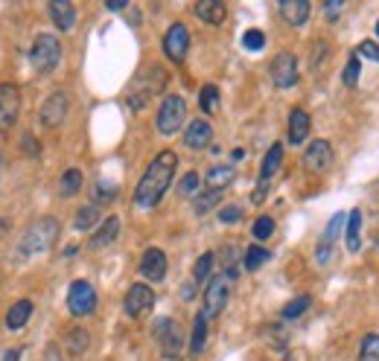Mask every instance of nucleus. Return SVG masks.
<instances>
[{"label": "nucleus", "instance_id": "1", "mask_svg": "<svg viewBox=\"0 0 379 361\" xmlns=\"http://www.w3.org/2000/svg\"><path fill=\"white\" fill-rule=\"evenodd\" d=\"M175 166H178V155L170 152V149L161 155H155V161L149 163V169L143 172L140 184L135 190V204L140 210H152V207L161 204V198L167 195L172 178H175Z\"/></svg>", "mask_w": 379, "mask_h": 361}, {"label": "nucleus", "instance_id": "2", "mask_svg": "<svg viewBox=\"0 0 379 361\" xmlns=\"http://www.w3.org/2000/svg\"><path fill=\"white\" fill-rule=\"evenodd\" d=\"M61 233V225L58 219L53 216H44V219H36L33 225H29L21 236V245H18V257H38V254H47L56 239Z\"/></svg>", "mask_w": 379, "mask_h": 361}, {"label": "nucleus", "instance_id": "3", "mask_svg": "<svg viewBox=\"0 0 379 361\" xmlns=\"http://www.w3.org/2000/svg\"><path fill=\"white\" fill-rule=\"evenodd\" d=\"M164 82H167L164 68H146V70H140V73L132 79L125 99H129V105H132L135 111H140V108L157 94V90L164 87Z\"/></svg>", "mask_w": 379, "mask_h": 361}, {"label": "nucleus", "instance_id": "4", "mask_svg": "<svg viewBox=\"0 0 379 361\" xmlns=\"http://www.w3.org/2000/svg\"><path fill=\"white\" fill-rule=\"evenodd\" d=\"M29 62H33L38 76H50L58 68V62H61V44H58V38L50 36V33L36 36L33 47H29Z\"/></svg>", "mask_w": 379, "mask_h": 361}, {"label": "nucleus", "instance_id": "5", "mask_svg": "<svg viewBox=\"0 0 379 361\" xmlns=\"http://www.w3.org/2000/svg\"><path fill=\"white\" fill-rule=\"evenodd\" d=\"M184 123H187V102H184V97L167 94L164 102H161V108H157V117H155L157 131L172 137V134H178L184 129Z\"/></svg>", "mask_w": 379, "mask_h": 361}, {"label": "nucleus", "instance_id": "6", "mask_svg": "<svg viewBox=\"0 0 379 361\" xmlns=\"http://www.w3.org/2000/svg\"><path fill=\"white\" fill-rule=\"evenodd\" d=\"M231 277L225 274H216L210 277V283L204 286V306H202V315L210 320V318H219L222 315V309L228 306V297H231Z\"/></svg>", "mask_w": 379, "mask_h": 361}, {"label": "nucleus", "instance_id": "7", "mask_svg": "<svg viewBox=\"0 0 379 361\" xmlns=\"http://www.w3.org/2000/svg\"><path fill=\"white\" fill-rule=\"evenodd\" d=\"M68 312L73 318H85L97 312V289L88 280H73L68 289Z\"/></svg>", "mask_w": 379, "mask_h": 361}, {"label": "nucleus", "instance_id": "8", "mask_svg": "<svg viewBox=\"0 0 379 361\" xmlns=\"http://www.w3.org/2000/svg\"><path fill=\"white\" fill-rule=\"evenodd\" d=\"M269 76H271V85L280 87V90L298 85V58H295V53H289V50L277 53L271 58V65H269Z\"/></svg>", "mask_w": 379, "mask_h": 361}, {"label": "nucleus", "instance_id": "9", "mask_svg": "<svg viewBox=\"0 0 379 361\" xmlns=\"http://www.w3.org/2000/svg\"><path fill=\"white\" fill-rule=\"evenodd\" d=\"M21 114V87L12 82H0V134L18 123Z\"/></svg>", "mask_w": 379, "mask_h": 361}, {"label": "nucleus", "instance_id": "10", "mask_svg": "<svg viewBox=\"0 0 379 361\" xmlns=\"http://www.w3.org/2000/svg\"><path fill=\"white\" fill-rule=\"evenodd\" d=\"M155 338L161 341V350H164V355H167V358L181 355L184 335H181L178 320H172V318H157V320H155Z\"/></svg>", "mask_w": 379, "mask_h": 361}, {"label": "nucleus", "instance_id": "11", "mask_svg": "<svg viewBox=\"0 0 379 361\" xmlns=\"http://www.w3.org/2000/svg\"><path fill=\"white\" fill-rule=\"evenodd\" d=\"M164 53H167L170 62H175V65H181L184 58H187V53H190V29L181 21L167 29V36H164Z\"/></svg>", "mask_w": 379, "mask_h": 361}, {"label": "nucleus", "instance_id": "12", "mask_svg": "<svg viewBox=\"0 0 379 361\" xmlns=\"http://www.w3.org/2000/svg\"><path fill=\"white\" fill-rule=\"evenodd\" d=\"M152 306H155V291H152L146 283H135L129 291H125L123 312L129 315V318H140V315H146Z\"/></svg>", "mask_w": 379, "mask_h": 361}, {"label": "nucleus", "instance_id": "13", "mask_svg": "<svg viewBox=\"0 0 379 361\" xmlns=\"http://www.w3.org/2000/svg\"><path fill=\"white\" fill-rule=\"evenodd\" d=\"M303 166L309 172H327L333 166V149L327 140H315L306 146V152H303Z\"/></svg>", "mask_w": 379, "mask_h": 361}, {"label": "nucleus", "instance_id": "14", "mask_svg": "<svg viewBox=\"0 0 379 361\" xmlns=\"http://www.w3.org/2000/svg\"><path fill=\"white\" fill-rule=\"evenodd\" d=\"M65 117H68V94H65V90H53V94L44 99V105H41V123L47 129H53Z\"/></svg>", "mask_w": 379, "mask_h": 361}, {"label": "nucleus", "instance_id": "15", "mask_svg": "<svg viewBox=\"0 0 379 361\" xmlns=\"http://www.w3.org/2000/svg\"><path fill=\"white\" fill-rule=\"evenodd\" d=\"M140 274L149 283H161L167 277V254L161 248H146L140 259Z\"/></svg>", "mask_w": 379, "mask_h": 361}, {"label": "nucleus", "instance_id": "16", "mask_svg": "<svg viewBox=\"0 0 379 361\" xmlns=\"http://www.w3.org/2000/svg\"><path fill=\"white\" fill-rule=\"evenodd\" d=\"M213 143V129L207 119H190L187 123V131H184V146L187 149H207Z\"/></svg>", "mask_w": 379, "mask_h": 361}, {"label": "nucleus", "instance_id": "17", "mask_svg": "<svg viewBox=\"0 0 379 361\" xmlns=\"http://www.w3.org/2000/svg\"><path fill=\"white\" fill-rule=\"evenodd\" d=\"M309 0H280V18L289 26H303L309 21Z\"/></svg>", "mask_w": 379, "mask_h": 361}, {"label": "nucleus", "instance_id": "18", "mask_svg": "<svg viewBox=\"0 0 379 361\" xmlns=\"http://www.w3.org/2000/svg\"><path fill=\"white\" fill-rule=\"evenodd\" d=\"M50 18L53 23L61 29V33H71V29L76 26V9L71 0H53L50 4Z\"/></svg>", "mask_w": 379, "mask_h": 361}, {"label": "nucleus", "instance_id": "19", "mask_svg": "<svg viewBox=\"0 0 379 361\" xmlns=\"http://www.w3.org/2000/svg\"><path fill=\"white\" fill-rule=\"evenodd\" d=\"M117 236H120V219H117V216H108V219L97 227V233L90 236V248H93V251H103V248H108V245L117 242Z\"/></svg>", "mask_w": 379, "mask_h": 361}, {"label": "nucleus", "instance_id": "20", "mask_svg": "<svg viewBox=\"0 0 379 361\" xmlns=\"http://www.w3.org/2000/svg\"><path fill=\"white\" fill-rule=\"evenodd\" d=\"M225 15H228V9H225L222 0H199L196 4V18L210 23V26H219L225 21Z\"/></svg>", "mask_w": 379, "mask_h": 361}, {"label": "nucleus", "instance_id": "21", "mask_svg": "<svg viewBox=\"0 0 379 361\" xmlns=\"http://www.w3.org/2000/svg\"><path fill=\"white\" fill-rule=\"evenodd\" d=\"M33 300H18V303H12L9 306V312H6V329L9 333H18V329H24L26 326V320L33 318Z\"/></svg>", "mask_w": 379, "mask_h": 361}, {"label": "nucleus", "instance_id": "22", "mask_svg": "<svg viewBox=\"0 0 379 361\" xmlns=\"http://www.w3.org/2000/svg\"><path fill=\"white\" fill-rule=\"evenodd\" d=\"M234 178H237V166H231V163H216V166H210L207 175H204L207 190H225Z\"/></svg>", "mask_w": 379, "mask_h": 361}, {"label": "nucleus", "instance_id": "23", "mask_svg": "<svg viewBox=\"0 0 379 361\" xmlns=\"http://www.w3.org/2000/svg\"><path fill=\"white\" fill-rule=\"evenodd\" d=\"M306 137H309V114L303 108H295L289 114V143L301 146Z\"/></svg>", "mask_w": 379, "mask_h": 361}, {"label": "nucleus", "instance_id": "24", "mask_svg": "<svg viewBox=\"0 0 379 361\" xmlns=\"http://www.w3.org/2000/svg\"><path fill=\"white\" fill-rule=\"evenodd\" d=\"M280 163H283V146H280V143H274V146L269 149V152H266V158H263V166H260V180H257V184H269V180L277 175Z\"/></svg>", "mask_w": 379, "mask_h": 361}, {"label": "nucleus", "instance_id": "25", "mask_svg": "<svg viewBox=\"0 0 379 361\" xmlns=\"http://www.w3.org/2000/svg\"><path fill=\"white\" fill-rule=\"evenodd\" d=\"M88 347H90V335H88V329L73 326L71 333H68V338H65V350L71 352V358H82V355L88 352Z\"/></svg>", "mask_w": 379, "mask_h": 361}, {"label": "nucleus", "instance_id": "26", "mask_svg": "<svg viewBox=\"0 0 379 361\" xmlns=\"http://www.w3.org/2000/svg\"><path fill=\"white\" fill-rule=\"evenodd\" d=\"M362 248V210H351L347 213V251Z\"/></svg>", "mask_w": 379, "mask_h": 361}, {"label": "nucleus", "instance_id": "27", "mask_svg": "<svg viewBox=\"0 0 379 361\" xmlns=\"http://www.w3.org/2000/svg\"><path fill=\"white\" fill-rule=\"evenodd\" d=\"M82 184H85V178H82L79 169H65V172H61V178H58V195L71 198V195H76L82 190Z\"/></svg>", "mask_w": 379, "mask_h": 361}, {"label": "nucleus", "instance_id": "28", "mask_svg": "<svg viewBox=\"0 0 379 361\" xmlns=\"http://www.w3.org/2000/svg\"><path fill=\"white\" fill-rule=\"evenodd\" d=\"M207 344V318L199 312L193 320V335H190V355H202Z\"/></svg>", "mask_w": 379, "mask_h": 361}, {"label": "nucleus", "instance_id": "29", "mask_svg": "<svg viewBox=\"0 0 379 361\" xmlns=\"http://www.w3.org/2000/svg\"><path fill=\"white\" fill-rule=\"evenodd\" d=\"M222 195H225V190H204V193H199V195H196V201H193L196 216H207L213 207H219Z\"/></svg>", "mask_w": 379, "mask_h": 361}, {"label": "nucleus", "instance_id": "30", "mask_svg": "<svg viewBox=\"0 0 379 361\" xmlns=\"http://www.w3.org/2000/svg\"><path fill=\"white\" fill-rule=\"evenodd\" d=\"M269 259H271V254H269L263 245H251V248L242 254V268H245V271H257V268H263Z\"/></svg>", "mask_w": 379, "mask_h": 361}, {"label": "nucleus", "instance_id": "31", "mask_svg": "<svg viewBox=\"0 0 379 361\" xmlns=\"http://www.w3.org/2000/svg\"><path fill=\"white\" fill-rule=\"evenodd\" d=\"M103 219V213H100V207L97 204H85L79 213H76V219H73V225H76V230H90L93 225H97Z\"/></svg>", "mask_w": 379, "mask_h": 361}, {"label": "nucleus", "instance_id": "32", "mask_svg": "<svg viewBox=\"0 0 379 361\" xmlns=\"http://www.w3.org/2000/svg\"><path fill=\"white\" fill-rule=\"evenodd\" d=\"M213 262H216V257H213L210 251H207V254H202V257L196 259V265H193V283H210Z\"/></svg>", "mask_w": 379, "mask_h": 361}, {"label": "nucleus", "instance_id": "33", "mask_svg": "<svg viewBox=\"0 0 379 361\" xmlns=\"http://www.w3.org/2000/svg\"><path fill=\"white\" fill-rule=\"evenodd\" d=\"M347 227V213H336L333 219H330V225H327V230H324V239H321V245H336V239L341 236V230Z\"/></svg>", "mask_w": 379, "mask_h": 361}, {"label": "nucleus", "instance_id": "34", "mask_svg": "<svg viewBox=\"0 0 379 361\" xmlns=\"http://www.w3.org/2000/svg\"><path fill=\"white\" fill-rule=\"evenodd\" d=\"M199 187H202L199 172H187V175L178 180V195H181V198H196V195H199Z\"/></svg>", "mask_w": 379, "mask_h": 361}, {"label": "nucleus", "instance_id": "35", "mask_svg": "<svg viewBox=\"0 0 379 361\" xmlns=\"http://www.w3.org/2000/svg\"><path fill=\"white\" fill-rule=\"evenodd\" d=\"M309 306H312V297H309V294H301V297L289 300V303L283 306V318H286V320H292V318H301V315H303Z\"/></svg>", "mask_w": 379, "mask_h": 361}, {"label": "nucleus", "instance_id": "36", "mask_svg": "<svg viewBox=\"0 0 379 361\" xmlns=\"http://www.w3.org/2000/svg\"><path fill=\"white\" fill-rule=\"evenodd\" d=\"M199 105H202L204 114H213L219 108V87L216 85H204L199 90Z\"/></svg>", "mask_w": 379, "mask_h": 361}, {"label": "nucleus", "instance_id": "37", "mask_svg": "<svg viewBox=\"0 0 379 361\" xmlns=\"http://www.w3.org/2000/svg\"><path fill=\"white\" fill-rule=\"evenodd\" d=\"M359 361H379V335H376V333H370V335L362 338Z\"/></svg>", "mask_w": 379, "mask_h": 361}, {"label": "nucleus", "instance_id": "38", "mask_svg": "<svg viewBox=\"0 0 379 361\" xmlns=\"http://www.w3.org/2000/svg\"><path fill=\"white\" fill-rule=\"evenodd\" d=\"M251 236H254L257 242H269V239L274 236V219L271 216H260L254 222V227H251Z\"/></svg>", "mask_w": 379, "mask_h": 361}, {"label": "nucleus", "instance_id": "39", "mask_svg": "<svg viewBox=\"0 0 379 361\" xmlns=\"http://www.w3.org/2000/svg\"><path fill=\"white\" fill-rule=\"evenodd\" d=\"M242 47L251 50V53H260L266 47V33H260V29H248V33L242 36Z\"/></svg>", "mask_w": 379, "mask_h": 361}, {"label": "nucleus", "instance_id": "40", "mask_svg": "<svg viewBox=\"0 0 379 361\" xmlns=\"http://www.w3.org/2000/svg\"><path fill=\"white\" fill-rule=\"evenodd\" d=\"M359 73H362L359 55H353L351 62H347V68H344V85H347V87H356V85H359Z\"/></svg>", "mask_w": 379, "mask_h": 361}, {"label": "nucleus", "instance_id": "41", "mask_svg": "<svg viewBox=\"0 0 379 361\" xmlns=\"http://www.w3.org/2000/svg\"><path fill=\"white\" fill-rule=\"evenodd\" d=\"M239 219H242V207L239 204H228V207L219 210V222H222V225H234Z\"/></svg>", "mask_w": 379, "mask_h": 361}, {"label": "nucleus", "instance_id": "42", "mask_svg": "<svg viewBox=\"0 0 379 361\" xmlns=\"http://www.w3.org/2000/svg\"><path fill=\"white\" fill-rule=\"evenodd\" d=\"M114 198H117V190H114L111 184H103V180H100V184L93 187V201H97V204H100V201L105 204V201H114Z\"/></svg>", "mask_w": 379, "mask_h": 361}, {"label": "nucleus", "instance_id": "43", "mask_svg": "<svg viewBox=\"0 0 379 361\" xmlns=\"http://www.w3.org/2000/svg\"><path fill=\"white\" fill-rule=\"evenodd\" d=\"M356 55H359V58H368V62H379V44L362 41V44L356 47Z\"/></svg>", "mask_w": 379, "mask_h": 361}, {"label": "nucleus", "instance_id": "44", "mask_svg": "<svg viewBox=\"0 0 379 361\" xmlns=\"http://www.w3.org/2000/svg\"><path fill=\"white\" fill-rule=\"evenodd\" d=\"M21 152H24L26 158H36V155L41 152V146H38V140H36L33 134H24V137H21Z\"/></svg>", "mask_w": 379, "mask_h": 361}, {"label": "nucleus", "instance_id": "45", "mask_svg": "<svg viewBox=\"0 0 379 361\" xmlns=\"http://www.w3.org/2000/svg\"><path fill=\"white\" fill-rule=\"evenodd\" d=\"M341 9H344L341 0H327V4H324V12H327V18H330V21H336V18L341 15Z\"/></svg>", "mask_w": 379, "mask_h": 361}, {"label": "nucleus", "instance_id": "46", "mask_svg": "<svg viewBox=\"0 0 379 361\" xmlns=\"http://www.w3.org/2000/svg\"><path fill=\"white\" fill-rule=\"evenodd\" d=\"M44 361H61V350H58V344H47V350H44Z\"/></svg>", "mask_w": 379, "mask_h": 361}, {"label": "nucleus", "instance_id": "47", "mask_svg": "<svg viewBox=\"0 0 379 361\" xmlns=\"http://www.w3.org/2000/svg\"><path fill=\"white\" fill-rule=\"evenodd\" d=\"M105 6H108L111 12H123L125 6H129V0H105Z\"/></svg>", "mask_w": 379, "mask_h": 361}, {"label": "nucleus", "instance_id": "48", "mask_svg": "<svg viewBox=\"0 0 379 361\" xmlns=\"http://www.w3.org/2000/svg\"><path fill=\"white\" fill-rule=\"evenodd\" d=\"M21 352H24V350H18V347H15V350H6V352H4V361H21Z\"/></svg>", "mask_w": 379, "mask_h": 361}, {"label": "nucleus", "instance_id": "49", "mask_svg": "<svg viewBox=\"0 0 379 361\" xmlns=\"http://www.w3.org/2000/svg\"><path fill=\"white\" fill-rule=\"evenodd\" d=\"M376 36H379V21H376Z\"/></svg>", "mask_w": 379, "mask_h": 361}]
</instances>
